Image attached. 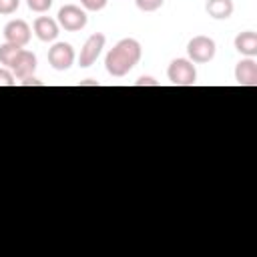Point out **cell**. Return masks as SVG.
Listing matches in <instances>:
<instances>
[{"mask_svg": "<svg viewBox=\"0 0 257 257\" xmlns=\"http://www.w3.org/2000/svg\"><path fill=\"white\" fill-rule=\"evenodd\" d=\"M32 28H34L36 38L42 40V42H54V40L58 38V34H60L58 22H56L54 18H50V16H38V18L34 20Z\"/></svg>", "mask_w": 257, "mask_h": 257, "instance_id": "obj_10", "label": "cell"}, {"mask_svg": "<svg viewBox=\"0 0 257 257\" xmlns=\"http://www.w3.org/2000/svg\"><path fill=\"white\" fill-rule=\"evenodd\" d=\"M163 2L165 0H135L137 8L143 10V12H155V10H159L163 6Z\"/></svg>", "mask_w": 257, "mask_h": 257, "instance_id": "obj_14", "label": "cell"}, {"mask_svg": "<svg viewBox=\"0 0 257 257\" xmlns=\"http://www.w3.org/2000/svg\"><path fill=\"white\" fill-rule=\"evenodd\" d=\"M36 64H38L36 56H34L30 50H24V48H22V50L18 52V56L14 58V62L10 64V70H12V74H14L18 80H22V78L34 74Z\"/></svg>", "mask_w": 257, "mask_h": 257, "instance_id": "obj_8", "label": "cell"}, {"mask_svg": "<svg viewBox=\"0 0 257 257\" xmlns=\"http://www.w3.org/2000/svg\"><path fill=\"white\" fill-rule=\"evenodd\" d=\"M235 82L239 86H257V62L253 58H241L235 64Z\"/></svg>", "mask_w": 257, "mask_h": 257, "instance_id": "obj_9", "label": "cell"}, {"mask_svg": "<svg viewBox=\"0 0 257 257\" xmlns=\"http://www.w3.org/2000/svg\"><path fill=\"white\" fill-rule=\"evenodd\" d=\"M20 6V0H0V14L8 16V14H14Z\"/></svg>", "mask_w": 257, "mask_h": 257, "instance_id": "obj_17", "label": "cell"}, {"mask_svg": "<svg viewBox=\"0 0 257 257\" xmlns=\"http://www.w3.org/2000/svg\"><path fill=\"white\" fill-rule=\"evenodd\" d=\"M205 10L215 20H227L233 14L235 6H233V0H207Z\"/></svg>", "mask_w": 257, "mask_h": 257, "instance_id": "obj_12", "label": "cell"}, {"mask_svg": "<svg viewBox=\"0 0 257 257\" xmlns=\"http://www.w3.org/2000/svg\"><path fill=\"white\" fill-rule=\"evenodd\" d=\"M167 78L175 86H193L197 82V68L189 58H175L167 68Z\"/></svg>", "mask_w": 257, "mask_h": 257, "instance_id": "obj_2", "label": "cell"}, {"mask_svg": "<svg viewBox=\"0 0 257 257\" xmlns=\"http://www.w3.org/2000/svg\"><path fill=\"white\" fill-rule=\"evenodd\" d=\"M80 4L88 12H98V10H102L108 4V0H80Z\"/></svg>", "mask_w": 257, "mask_h": 257, "instance_id": "obj_18", "label": "cell"}, {"mask_svg": "<svg viewBox=\"0 0 257 257\" xmlns=\"http://www.w3.org/2000/svg\"><path fill=\"white\" fill-rule=\"evenodd\" d=\"M235 44V50L247 58H253L257 56V32L253 30H245V32H239L233 40Z\"/></svg>", "mask_w": 257, "mask_h": 257, "instance_id": "obj_11", "label": "cell"}, {"mask_svg": "<svg viewBox=\"0 0 257 257\" xmlns=\"http://www.w3.org/2000/svg\"><path fill=\"white\" fill-rule=\"evenodd\" d=\"M135 84H137V86H159V82H157L153 76H141Z\"/></svg>", "mask_w": 257, "mask_h": 257, "instance_id": "obj_20", "label": "cell"}, {"mask_svg": "<svg viewBox=\"0 0 257 257\" xmlns=\"http://www.w3.org/2000/svg\"><path fill=\"white\" fill-rule=\"evenodd\" d=\"M74 48L68 44V42H54L50 48H48V64L62 72V70H68L72 64H74Z\"/></svg>", "mask_w": 257, "mask_h": 257, "instance_id": "obj_5", "label": "cell"}, {"mask_svg": "<svg viewBox=\"0 0 257 257\" xmlns=\"http://www.w3.org/2000/svg\"><path fill=\"white\" fill-rule=\"evenodd\" d=\"M215 52H217L215 40L209 38V36H205V34L193 36L187 42V54H189V60L191 62H197V64L211 62L215 58Z\"/></svg>", "mask_w": 257, "mask_h": 257, "instance_id": "obj_3", "label": "cell"}, {"mask_svg": "<svg viewBox=\"0 0 257 257\" xmlns=\"http://www.w3.org/2000/svg\"><path fill=\"white\" fill-rule=\"evenodd\" d=\"M20 84H22V86H44V82H42V80H38L34 74H32V76L22 78V80H20Z\"/></svg>", "mask_w": 257, "mask_h": 257, "instance_id": "obj_19", "label": "cell"}, {"mask_svg": "<svg viewBox=\"0 0 257 257\" xmlns=\"http://www.w3.org/2000/svg\"><path fill=\"white\" fill-rule=\"evenodd\" d=\"M26 4H28V8H30L32 12L42 14V12H46V10L52 6V0H26Z\"/></svg>", "mask_w": 257, "mask_h": 257, "instance_id": "obj_15", "label": "cell"}, {"mask_svg": "<svg viewBox=\"0 0 257 257\" xmlns=\"http://www.w3.org/2000/svg\"><path fill=\"white\" fill-rule=\"evenodd\" d=\"M104 42H106V36L102 32H94L86 38V42L82 44L80 48V54H78V64L82 68H88L96 62V58L100 56L102 48H104Z\"/></svg>", "mask_w": 257, "mask_h": 257, "instance_id": "obj_6", "label": "cell"}, {"mask_svg": "<svg viewBox=\"0 0 257 257\" xmlns=\"http://www.w3.org/2000/svg\"><path fill=\"white\" fill-rule=\"evenodd\" d=\"M14 84H16V76L12 74V70L0 66V86H14Z\"/></svg>", "mask_w": 257, "mask_h": 257, "instance_id": "obj_16", "label": "cell"}, {"mask_svg": "<svg viewBox=\"0 0 257 257\" xmlns=\"http://www.w3.org/2000/svg\"><path fill=\"white\" fill-rule=\"evenodd\" d=\"M86 84H88V86H98V82H96V80H92V78H86L84 82H80V86H86Z\"/></svg>", "mask_w": 257, "mask_h": 257, "instance_id": "obj_21", "label": "cell"}, {"mask_svg": "<svg viewBox=\"0 0 257 257\" xmlns=\"http://www.w3.org/2000/svg\"><path fill=\"white\" fill-rule=\"evenodd\" d=\"M56 22L60 28H64L68 32H78L86 26L88 16H86L84 8H80L76 4H64L56 14Z\"/></svg>", "mask_w": 257, "mask_h": 257, "instance_id": "obj_4", "label": "cell"}, {"mask_svg": "<svg viewBox=\"0 0 257 257\" xmlns=\"http://www.w3.org/2000/svg\"><path fill=\"white\" fill-rule=\"evenodd\" d=\"M30 34H32V30H30L28 22L22 20V18L10 20L4 26V38H6V42L16 44V46H22V48L30 42Z\"/></svg>", "mask_w": 257, "mask_h": 257, "instance_id": "obj_7", "label": "cell"}, {"mask_svg": "<svg viewBox=\"0 0 257 257\" xmlns=\"http://www.w3.org/2000/svg\"><path fill=\"white\" fill-rule=\"evenodd\" d=\"M20 50H22V46H16V44H10V42L0 44V64L10 68V64L14 62V58L18 56Z\"/></svg>", "mask_w": 257, "mask_h": 257, "instance_id": "obj_13", "label": "cell"}, {"mask_svg": "<svg viewBox=\"0 0 257 257\" xmlns=\"http://www.w3.org/2000/svg\"><path fill=\"white\" fill-rule=\"evenodd\" d=\"M143 56V48H141V42L135 40V38H122L118 40L108 52H106V58H104V68L108 74L120 78L124 74H128L141 60Z\"/></svg>", "mask_w": 257, "mask_h": 257, "instance_id": "obj_1", "label": "cell"}]
</instances>
